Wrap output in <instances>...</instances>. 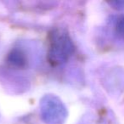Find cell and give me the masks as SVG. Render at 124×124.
Wrapping results in <instances>:
<instances>
[{
  "mask_svg": "<svg viewBox=\"0 0 124 124\" xmlns=\"http://www.w3.org/2000/svg\"><path fill=\"white\" fill-rule=\"evenodd\" d=\"M117 30L122 35H124V17L120 19L117 22Z\"/></svg>",
  "mask_w": 124,
  "mask_h": 124,
  "instance_id": "277c9868",
  "label": "cell"
},
{
  "mask_svg": "<svg viewBox=\"0 0 124 124\" xmlns=\"http://www.w3.org/2000/svg\"><path fill=\"white\" fill-rule=\"evenodd\" d=\"M74 50V45L66 32L56 31L52 34L48 60L54 65L65 63Z\"/></svg>",
  "mask_w": 124,
  "mask_h": 124,
  "instance_id": "6da1fadb",
  "label": "cell"
},
{
  "mask_svg": "<svg viewBox=\"0 0 124 124\" xmlns=\"http://www.w3.org/2000/svg\"><path fill=\"white\" fill-rule=\"evenodd\" d=\"M9 61L14 64L15 66H21L26 63V57H25L24 54L21 51L19 50H15L9 54Z\"/></svg>",
  "mask_w": 124,
  "mask_h": 124,
  "instance_id": "3957f363",
  "label": "cell"
},
{
  "mask_svg": "<svg viewBox=\"0 0 124 124\" xmlns=\"http://www.w3.org/2000/svg\"><path fill=\"white\" fill-rule=\"evenodd\" d=\"M42 115L45 122L50 124H60L66 117V110L61 102L53 96L45 97L42 101Z\"/></svg>",
  "mask_w": 124,
  "mask_h": 124,
  "instance_id": "7a4b0ae2",
  "label": "cell"
}]
</instances>
